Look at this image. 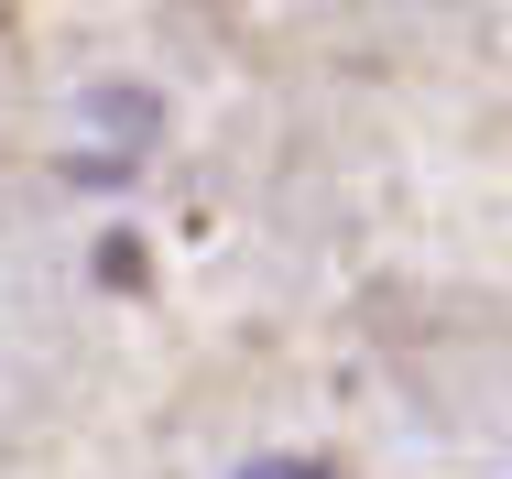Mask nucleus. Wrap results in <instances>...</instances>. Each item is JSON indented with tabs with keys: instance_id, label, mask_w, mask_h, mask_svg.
<instances>
[{
	"instance_id": "1",
	"label": "nucleus",
	"mask_w": 512,
	"mask_h": 479,
	"mask_svg": "<svg viewBox=\"0 0 512 479\" xmlns=\"http://www.w3.org/2000/svg\"><path fill=\"white\" fill-rule=\"evenodd\" d=\"M240 479H338V469H316V458H251Z\"/></svg>"
}]
</instances>
